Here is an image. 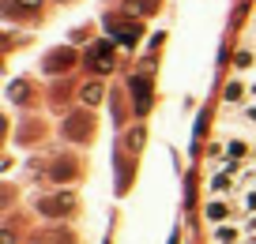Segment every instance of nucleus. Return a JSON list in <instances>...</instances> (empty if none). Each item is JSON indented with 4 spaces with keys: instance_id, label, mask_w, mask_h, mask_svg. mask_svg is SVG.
<instances>
[{
    "instance_id": "nucleus-1",
    "label": "nucleus",
    "mask_w": 256,
    "mask_h": 244,
    "mask_svg": "<svg viewBox=\"0 0 256 244\" xmlns=\"http://www.w3.org/2000/svg\"><path fill=\"white\" fill-rule=\"evenodd\" d=\"M208 222H211V226H226V222H230V207H226L222 199L208 203Z\"/></svg>"
},
{
    "instance_id": "nucleus-2",
    "label": "nucleus",
    "mask_w": 256,
    "mask_h": 244,
    "mask_svg": "<svg viewBox=\"0 0 256 244\" xmlns=\"http://www.w3.org/2000/svg\"><path fill=\"white\" fill-rule=\"evenodd\" d=\"M72 60H76V53H72V49H60V53H53V56H49V64H46V68H49V71H68V68H72Z\"/></svg>"
},
{
    "instance_id": "nucleus-3",
    "label": "nucleus",
    "mask_w": 256,
    "mask_h": 244,
    "mask_svg": "<svg viewBox=\"0 0 256 244\" xmlns=\"http://www.w3.org/2000/svg\"><path fill=\"white\" fill-rule=\"evenodd\" d=\"M245 98H248V87H245V83H230V87H226V102H230V105L245 102Z\"/></svg>"
},
{
    "instance_id": "nucleus-4",
    "label": "nucleus",
    "mask_w": 256,
    "mask_h": 244,
    "mask_svg": "<svg viewBox=\"0 0 256 244\" xmlns=\"http://www.w3.org/2000/svg\"><path fill=\"white\" fill-rule=\"evenodd\" d=\"M226 154H230L234 162H245V158H248V143L245 139H234L230 147H226Z\"/></svg>"
},
{
    "instance_id": "nucleus-5",
    "label": "nucleus",
    "mask_w": 256,
    "mask_h": 244,
    "mask_svg": "<svg viewBox=\"0 0 256 244\" xmlns=\"http://www.w3.org/2000/svg\"><path fill=\"white\" fill-rule=\"evenodd\" d=\"M83 102H87V105L102 102V83H87V87H83Z\"/></svg>"
},
{
    "instance_id": "nucleus-6",
    "label": "nucleus",
    "mask_w": 256,
    "mask_h": 244,
    "mask_svg": "<svg viewBox=\"0 0 256 244\" xmlns=\"http://www.w3.org/2000/svg\"><path fill=\"white\" fill-rule=\"evenodd\" d=\"M132 90H136V109H147V79H132Z\"/></svg>"
},
{
    "instance_id": "nucleus-7",
    "label": "nucleus",
    "mask_w": 256,
    "mask_h": 244,
    "mask_svg": "<svg viewBox=\"0 0 256 244\" xmlns=\"http://www.w3.org/2000/svg\"><path fill=\"white\" fill-rule=\"evenodd\" d=\"M230 188H234V181H230V177H226V173H218L215 181H211V192H215V196H226V192H230Z\"/></svg>"
},
{
    "instance_id": "nucleus-8",
    "label": "nucleus",
    "mask_w": 256,
    "mask_h": 244,
    "mask_svg": "<svg viewBox=\"0 0 256 244\" xmlns=\"http://www.w3.org/2000/svg\"><path fill=\"white\" fill-rule=\"evenodd\" d=\"M234 241H238V229H234V226H218L215 244H234Z\"/></svg>"
},
{
    "instance_id": "nucleus-9",
    "label": "nucleus",
    "mask_w": 256,
    "mask_h": 244,
    "mask_svg": "<svg viewBox=\"0 0 256 244\" xmlns=\"http://www.w3.org/2000/svg\"><path fill=\"white\" fill-rule=\"evenodd\" d=\"M68 207H72V199L64 196V199H46V203H42L38 211H68Z\"/></svg>"
},
{
    "instance_id": "nucleus-10",
    "label": "nucleus",
    "mask_w": 256,
    "mask_h": 244,
    "mask_svg": "<svg viewBox=\"0 0 256 244\" xmlns=\"http://www.w3.org/2000/svg\"><path fill=\"white\" fill-rule=\"evenodd\" d=\"M94 60H98V64H94L98 71H106V68H110V45H98V49H94Z\"/></svg>"
},
{
    "instance_id": "nucleus-11",
    "label": "nucleus",
    "mask_w": 256,
    "mask_h": 244,
    "mask_svg": "<svg viewBox=\"0 0 256 244\" xmlns=\"http://www.w3.org/2000/svg\"><path fill=\"white\" fill-rule=\"evenodd\" d=\"M234 64H238V71L252 68V53H248V49H241V53H234Z\"/></svg>"
},
{
    "instance_id": "nucleus-12",
    "label": "nucleus",
    "mask_w": 256,
    "mask_h": 244,
    "mask_svg": "<svg viewBox=\"0 0 256 244\" xmlns=\"http://www.w3.org/2000/svg\"><path fill=\"white\" fill-rule=\"evenodd\" d=\"M16 4H23V8H38L42 0H16Z\"/></svg>"
},
{
    "instance_id": "nucleus-13",
    "label": "nucleus",
    "mask_w": 256,
    "mask_h": 244,
    "mask_svg": "<svg viewBox=\"0 0 256 244\" xmlns=\"http://www.w3.org/2000/svg\"><path fill=\"white\" fill-rule=\"evenodd\" d=\"M245 229H248V233H256V218H248V226H245Z\"/></svg>"
},
{
    "instance_id": "nucleus-14",
    "label": "nucleus",
    "mask_w": 256,
    "mask_h": 244,
    "mask_svg": "<svg viewBox=\"0 0 256 244\" xmlns=\"http://www.w3.org/2000/svg\"><path fill=\"white\" fill-rule=\"evenodd\" d=\"M248 117H252V120H256V105H252V109H248Z\"/></svg>"
},
{
    "instance_id": "nucleus-15",
    "label": "nucleus",
    "mask_w": 256,
    "mask_h": 244,
    "mask_svg": "<svg viewBox=\"0 0 256 244\" xmlns=\"http://www.w3.org/2000/svg\"><path fill=\"white\" fill-rule=\"evenodd\" d=\"M252 181H256V173H252Z\"/></svg>"
},
{
    "instance_id": "nucleus-16",
    "label": "nucleus",
    "mask_w": 256,
    "mask_h": 244,
    "mask_svg": "<svg viewBox=\"0 0 256 244\" xmlns=\"http://www.w3.org/2000/svg\"><path fill=\"white\" fill-rule=\"evenodd\" d=\"M252 244H256V241H252Z\"/></svg>"
}]
</instances>
